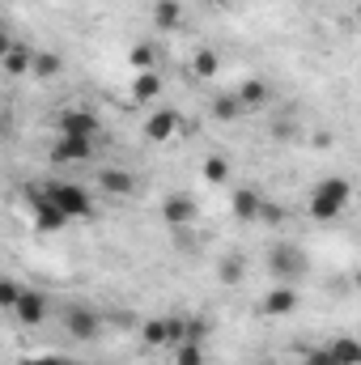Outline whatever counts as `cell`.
I'll use <instances>...</instances> for the list:
<instances>
[{
	"instance_id": "6da1fadb",
	"label": "cell",
	"mask_w": 361,
	"mask_h": 365,
	"mask_svg": "<svg viewBox=\"0 0 361 365\" xmlns=\"http://www.w3.org/2000/svg\"><path fill=\"white\" fill-rule=\"evenodd\" d=\"M349 200H353V182L340 179V175H332V179H323L315 191H310V200H306V212H310V221L327 225V221H336V217L349 208Z\"/></svg>"
},
{
	"instance_id": "7a4b0ae2",
	"label": "cell",
	"mask_w": 361,
	"mask_h": 365,
	"mask_svg": "<svg viewBox=\"0 0 361 365\" xmlns=\"http://www.w3.org/2000/svg\"><path fill=\"white\" fill-rule=\"evenodd\" d=\"M306 272H310V259H306L302 247H293V242L268 247V276L276 284H293V280H302Z\"/></svg>"
},
{
	"instance_id": "3957f363",
	"label": "cell",
	"mask_w": 361,
	"mask_h": 365,
	"mask_svg": "<svg viewBox=\"0 0 361 365\" xmlns=\"http://www.w3.org/2000/svg\"><path fill=\"white\" fill-rule=\"evenodd\" d=\"M47 195L60 204V212H64L68 221H86V217L93 212V200H90V191H86L81 182L51 179V182H47Z\"/></svg>"
},
{
	"instance_id": "277c9868",
	"label": "cell",
	"mask_w": 361,
	"mask_h": 365,
	"mask_svg": "<svg viewBox=\"0 0 361 365\" xmlns=\"http://www.w3.org/2000/svg\"><path fill=\"white\" fill-rule=\"evenodd\" d=\"M26 204H30V217L43 234H60L68 225V217L60 212V204L47 195V187H26Z\"/></svg>"
},
{
	"instance_id": "5b68a950",
	"label": "cell",
	"mask_w": 361,
	"mask_h": 365,
	"mask_svg": "<svg viewBox=\"0 0 361 365\" xmlns=\"http://www.w3.org/2000/svg\"><path fill=\"white\" fill-rule=\"evenodd\" d=\"M64 331L81 344H90L102 336V314L90 310V306H64Z\"/></svg>"
},
{
	"instance_id": "8992f818",
	"label": "cell",
	"mask_w": 361,
	"mask_h": 365,
	"mask_svg": "<svg viewBox=\"0 0 361 365\" xmlns=\"http://www.w3.org/2000/svg\"><path fill=\"white\" fill-rule=\"evenodd\" d=\"M98 115L93 110H86V106H64L60 115H56V132L60 136H90V140H98Z\"/></svg>"
},
{
	"instance_id": "52a82bcc",
	"label": "cell",
	"mask_w": 361,
	"mask_h": 365,
	"mask_svg": "<svg viewBox=\"0 0 361 365\" xmlns=\"http://www.w3.org/2000/svg\"><path fill=\"white\" fill-rule=\"evenodd\" d=\"M93 158V140L90 136H56L51 140V162L56 166H77Z\"/></svg>"
},
{
	"instance_id": "ba28073f",
	"label": "cell",
	"mask_w": 361,
	"mask_h": 365,
	"mask_svg": "<svg viewBox=\"0 0 361 365\" xmlns=\"http://www.w3.org/2000/svg\"><path fill=\"white\" fill-rule=\"evenodd\" d=\"M47 310H51V306H47V297H43V293H34V289H26V293H21V302L13 306V319H17L21 327H43V323H47Z\"/></svg>"
},
{
	"instance_id": "9c48e42d",
	"label": "cell",
	"mask_w": 361,
	"mask_h": 365,
	"mask_svg": "<svg viewBox=\"0 0 361 365\" xmlns=\"http://www.w3.org/2000/svg\"><path fill=\"white\" fill-rule=\"evenodd\" d=\"M179 128H183V115L175 110V106H171V110H153V115L145 119V136L158 140V145H162V140H175Z\"/></svg>"
},
{
	"instance_id": "30bf717a",
	"label": "cell",
	"mask_w": 361,
	"mask_h": 365,
	"mask_svg": "<svg viewBox=\"0 0 361 365\" xmlns=\"http://www.w3.org/2000/svg\"><path fill=\"white\" fill-rule=\"evenodd\" d=\"M0 68H4L9 77L30 73V68H34V47H26V43H4V47H0Z\"/></svg>"
},
{
	"instance_id": "8fae6325",
	"label": "cell",
	"mask_w": 361,
	"mask_h": 365,
	"mask_svg": "<svg viewBox=\"0 0 361 365\" xmlns=\"http://www.w3.org/2000/svg\"><path fill=\"white\" fill-rule=\"evenodd\" d=\"M162 217H166V225H191V221L200 217V204H195L191 195L175 191V195H166V204H162Z\"/></svg>"
},
{
	"instance_id": "7c38bea8",
	"label": "cell",
	"mask_w": 361,
	"mask_h": 365,
	"mask_svg": "<svg viewBox=\"0 0 361 365\" xmlns=\"http://www.w3.org/2000/svg\"><path fill=\"white\" fill-rule=\"evenodd\" d=\"M230 212H234L238 221H260V212H264V195H260L255 187H238V191L230 195Z\"/></svg>"
},
{
	"instance_id": "4fadbf2b",
	"label": "cell",
	"mask_w": 361,
	"mask_h": 365,
	"mask_svg": "<svg viewBox=\"0 0 361 365\" xmlns=\"http://www.w3.org/2000/svg\"><path fill=\"white\" fill-rule=\"evenodd\" d=\"M293 310H298V289H293V284H272L268 293H264V314L285 319V314H293Z\"/></svg>"
},
{
	"instance_id": "5bb4252c",
	"label": "cell",
	"mask_w": 361,
	"mask_h": 365,
	"mask_svg": "<svg viewBox=\"0 0 361 365\" xmlns=\"http://www.w3.org/2000/svg\"><path fill=\"white\" fill-rule=\"evenodd\" d=\"M98 182L106 195H132L136 191V175L132 170H119V166H102L98 170Z\"/></svg>"
},
{
	"instance_id": "9a60e30c",
	"label": "cell",
	"mask_w": 361,
	"mask_h": 365,
	"mask_svg": "<svg viewBox=\"0 0 361 365\" xmlns=\"http://www.w3.org/2000/svg\"><path fill=\"white\" fill-rule=\"evenodd\" d=\"M238 98H243V106L247 110H260V106H268L272 102V86L264 81V77H247V81H238Z\"/></svg>"
},
{
	"instance_id": "2e32d148",
	"label": "cell",
	"mask_w": 361,
	"mask_h": 365,
	"mask_svg": "<svg viewBox=\"0 0 361 365\" xmlns=\"http://www.w3.org/2000/svg\"><path fill=\"white\" fill-rule=\"evenodd\" d=\"M64 73V60L56 56V51H47V47H34V68H30V77L34 81H56Z\"/></svg>"
},
{
	"instance_id": "e0dca14e",
	"label": "cell",
	"mask_w": 361,
	"mask_h": 365,
	"mask_svg": "<svg viewBox=\"0 0 361 365\" xmlns=\"http://www.w3.org/2000/svg\"><path fill=\"white\" fill-rule=\"evenodd\" d=\"M327 353H332L336 365H361V340L357 336H336V340L327 344Z\"/></svg>"
},
{
	"instance_id": "ac0fdd59",
	"label": "cell",
	"mask_w": 361,
	"mask_h": 365,
	"mask_svg": "<svg viewBox=\"0 0 361 365\" xmlns=\"http://www.w3.org/2000/svg\"><path fill=\"white\" fill-rule=\"evenodd\" d=\"M208 110H213V119H217V123H234V119H243V110H247V106H243V98H238V93H217Z\"/></svg>"
},
{
	"instance_id": "d6986e66",
	"label": "cell",
	"mask_w": 361,
	"mask_h": 365,
	"mask_svg": "<svg viewBox=\"0 0 361 365\" xmlns=\"http://www.w3.org/2000/svg\"><path fill=\"white\" fill-rule=\"evenodd\" d=\"M171 365H208V353L200 340H183L179 349H171Z\"/></svg>"
},
{
	"instance_id": "ffe728a7",
	"label": "cell",
	"mask_w": 361,
	"mask_h": 365,
	"mask_svg": "<svg viewBox=\"0 0 361 365\" xmlns=\"http://www.w3.org/2000/svg\"><path fill=\"white\" fill-rule=\"evenodd\" d=\"M158 93H162V77H158L153 68H149V73H136V81H132V98H136V102H153Z\"/></svg>"
},
{
	"instance_id": "44dd1931",
	"label": "cell",
	"mask_w": 361,
	"mask_h": 365,
	"mask_svg": "<svg viewBox=\"0 0 361 365\" xmlns=\"http://www.w3.org/2000/svg\"><path fill=\"white\" fill-rule=\"evenodd\" d=\"M243 276H247V259H243L238 251H230V255L217 264V280H221V284H238Z\"/></svg>"
},
{
	"instance_id": "7402d4cb",
	"label": "cell",
	"mask_w": 361,
	"mask_h": 365,
	"mask_svg": "<svg viewBox=\"0 0 361 365\" xmlns=\"http://www.w3.org/2000/svg\"><path fill=\"white\" fill-rule=\"evenodd\" d=\"M179 0H158L153 4V21H158V30H175L179 26Z\"/></svg>"
},
{
	"instance_id": "603a6c76",
	"label": "cell",
	"mask_w": 361,
	"mask_h": 365,
	"mask_svg": "<svg viewBox=\"0 0 361 365\" xmlns=\"http://www.w3.org/2000/svg\"><path fill=\"white\" fill-rule=\"evenodd\" d=\"M191 68H195V77H204V81H208V77H217V68H221V60H217V51H208V47H204V51H195V60H191Z\"/></svg>"
},
{
	"instance_id": "cb8c5ba5",
	"label": "cell",
	"mask_w": 361,
	"mask_h": 365,
	"mask_svg": "<svg viewBox=\"0 0 361 365\" xmlns=\"http://www.w3.org/2000/svg\"><path fill=\"white\" fill-rule=\"evenodd\" d=\"M200 175H204V182H213V187H217V182H230V162H225V158H208Z\"/></svg>"
},
{
	"instance_id": "d4e9b609",
	"label": "cell",
	"mask_w": 361,
	"mask_h": 365,
	"mask_svg": "<svg viewBox=\"0 0 361 365\" xmlns=\"http://www.w3.org/2000/svg\"><path fill=\"white\" fill-rule=\"evenodd\" d=\"M128 64H132L136 73H149V68H153V47H149V43L132 47V51H128Z\"/></svg>"
},
{
	"instance_id": "484cf974",
	"label": "cell",
	"mask_w": 361,
	"mask_h": 365,
	"mask_svg": "<svg viewBox=\"0 0 361 365\" xmlns=\"http://www.w3.org/2000/svg\"><path fill=\"white\" fill-rule=\"evenodd\" d=\"M21 293H26V289H21L17 280H0V306H4L9 314H13V306L21 302Z\"/></svg>"
},
{
	"instance_id": "4316f807",
	"label": "cell",
	"mask_w": 361,
	"mask_h": 365,
	"mask_svg": "<svg viewBox=\"0 0 361 365\" xmlns=\"http://www.w3.org/2000/svg\"><path fill=\"white\" fill-rule=\"evenodd\" d=\"M208 331H213V327H208L204 319H191V314H187V340H200V344H204Z\"/></svg>"
},
{
	"instance_id": "83f0119b",
	"label": "cell",
	"mask_w": 361,
	"mask_h": 365,
	"mask_svg": "<svg viewBox=\"0 0 361 365\" xmlns=\"http://www.w3.org/2000/svg\"><path fill=\"white\" fill-rule=\"evenodd\" d=\"M260 221L280 225V221H285V204H268V200H264V212H260Z\"/></svg>"
},
{
	"instance_id": "f1b7e54d",
	"label": "cell",
	"mask_w": 361,
	"mask_h": 365,
	"mask_svg": "<svg viewBox=\"0 0 361 365\" xmlns=\"http://www.w3.org/2000/svg\"><path fill=\"white\" fill-rule=\"evenodd\" d=\"M21 365H77V361H68V357H26Z\"/></svg>"
},
{
	"instance_id": "f546056e",
	"label": "cell",
	"mask_w": 361,
	"mask_h": 365,
	"mask_svg": "<svg viewBox=\"0 0 361 365\" xmlns=\"http://www.w3.org/2000/svg\"><path fill=\"white\" fill-rule=\"evenodd\" d=\"M353 284H357V289H361V268H357V276H353Z\"/></svg>"
},
{
	"instance_id": "4dcf8cb0",
	"label": "cell",
	"mask_w": 361,
	"mask_h": 365,
	"mask_svg": "<svg viewBox=\"0 0 361 365\" xmlns=\"http://www.w3.org/2000/svg\"><path fill=\"white\" fill-rule=\"evenodd\" d=\"M217 4H234V0H217Z\"/></svg>"
},
{
	"instance_id": "1f68e13d",
	"label": "cell",
	"mask_w": 361,
	"mask_h": 365,
	"mask_svg": "<svg viewBox=\"0 0 361 365\" xmlns=\"http://www.w3.org/2000/svg\"><path fill=\"white\" fill-rule=\"evenodd\" d=\"M357 17H361V13H357Z\"/></svg>"
}]
</instances>
